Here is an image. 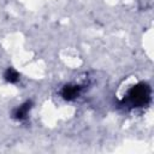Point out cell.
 I'll return each instance as SVG.
<instances>
[{
	"mask_svg": "<svg viewBox=\"0 0 154 154\" xmlns=\"http://www.w3.org/2000/svg\"><path fill=\"white\" fill-rule=\"evenodd\" d=\"M152 97V89L147 83L132 85L122 100V106L128 108H142L148 106Z\"/></svg>",
	"mask_w": 154,
	"mask_h": 154,
	"instance_id": "obj_1",
	"label": "cell"
},
{
	"mask_svg": "<svg viewBox=\"0 0 154 154\" xmlns=\"http://www.w3.org/2000/svg\"><path fill=\"white\" fill-rule=\"evenodd\" d=\"M81 89H82L81 85H77V84H66L61 89V96L66 101H72L76 97H78V95L81 93Z\"/></svg>",
	"mask_w": 154,
	"mask_h": 154,
	"instance_id": "obj_2",
	"label": "cell"
},
{
	"mask_svg": "<svg viewBox=\"0 0 154 154\" xmlns=\"http://www.w3.org/2000/svg\"><path fill=\"white\" fill-rule=\"evenodd\" d=\"M31 107H32V102H31V101H25L23 105L18 106V107L13 111L12 117H13L14 119H17V120H24V119L28 117L29 111L31 109Z\"/></svg>",
	"mask_w": 154,
	"mask_h": 154,
	"instance_id": "obj_3",
	"label": "cell"
},
{
	"mask_svg": "<svg viewBox=\"0 0 154 154\" xmlns=\"http://www.w3.org/2000/svg\"><path fill=\"white\" fill-rule=\"evenodd\" d=\"M4 78H5V81L8 82V83H16V82L19 79V73H18L14 69L8 67V69L5 71V73H4Z\"/></svg>",
	"mask_w": 154,
	"mask_h": 154,
	"instance_id": "obj_4",
	"label": "cell"
}]
</instances>
